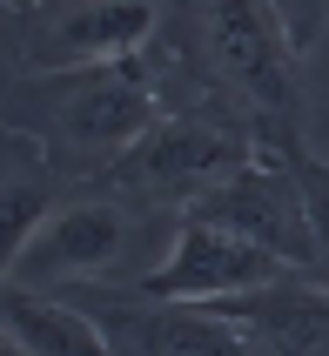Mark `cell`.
Masks as SVG:
<instances>
[{"instance_id": "12", "label": "cell", "mask_w": 329, "mask_h": 356, "mask_svg": "<svg viewBox=\"0 0 329 356\" xmlns=\"http://www.w3.org/2000/svg\"><path fill=\"white\" fill-rule=\"evenodd\" d=\"M275 14H282V34H289L296 54H316L329 34V0H275Z\"/></svg>"}, {"instance_id": "4", "label": "cell", "mask_w": 329, "mask_h": 356, "mask_svg": "<svg viewBox=\"0 0 329 356\" xmlns=\"http://www.w3.org/2000/svg\"><path fill=\"white\" fill-rule=\"evenodd\" d=\"M262 161V135L249 121L222 115V108H168L128 155L101 175V188L128 195L135 209L155 216H188L202 195Z\"/></svg>"}, {"instance_id": "10", "label": "cell", "mask_w": 329, "mask_h": 356, "mask_svg": "<svg viewBox=\"0 0 329 356\" xmlns=\"http://www.w3.org/2000/svg\"><path fill=\"white\" fill-rule=\"evenodd\" d=\"M54 202H61V195H54V161L40 155L34 141L0 135V282L14 276L27 236L47 222Z\"/></svg>"}, {"instance_id": "11", "label": "cell", "mask_w": 329, "mask_h": 356, "mask_svg": "<svg viewBox=\"0 0 329 356\" xmlns=\"http://www.w3.org/2000/svg\"><path fill=\"white\" fill-rule=\"evenodd\" d=\"M275 155L296 168L303 195H310V222H316V282H329V161L310 155V141H282Z\"/></svg>"}, {"instance_id": "9", "label": "cell", "mask_w": 329, "mask_h": 356, "mask_svg": "<svg viewBox=\"0 0 329 356\" xmlns=\"http://www.w3.org/2000/svg\"><path fill=\"white\" fill-rule=\"evenodd\" d=\"M0 330L20 343V356H115L108 337L54 289L0 282Z\"/></svg>"}, {"instance_id": "1", "label": "cell", "mask_w": 329, "mask_h": 356, "mask_svg": "<svg viewBox=\"0 0 329 356\" xmlns=\"http://www.w3.org/2000/svg\"><path fill=\"white\" fill-rule=\"evenodd\" d=\"M161 115H168V101H161V81L148 67V54L101 60V67L20 74L7 88V101H0L7 135L34 141L54 168H81V175H108Z\"/></svg>"}, {"instance_id": "3", "label": "cell", "mask_w": 329, "mask_h": 356, "mask_svg": "<svg viewBox=\"0 0 329 356\" xmlns=\"http://www.w3.org/2000/svg\"><path fill=\"white\" fill-rule=\"evenodd\" d=\"M182 216H155V209H135L128 195H61L47 209L27 249H20L14 276L20 289H74V282H141L168 256V236Z\"/></svg>"}, {"instance_id": "8", "label": "cell", "mask_w": 329, "mask_h": 356, "mask_svg": "<svg viewBox=\"0 0 329 356\" xmlns=\"http://www.w3.org/2000/svg\"><path fill=\"white\" fill-rule=\"evenodd\" d=\"M296 276L289 262H275L269 249H255V242L229 236V229H215V222H175L168 236V256L148 269L141 282V296H161V302H229V296H249V289H269V282Z\"/></svg>"}, {"instance_id": "13", "label": "cell", "mask_w": 329, "mask_h": 356, "mask_svg": "<svg viewBox=\"0 0 329 356\" xmlns=\"http://www.w3.org/2000/svg\"><path fill=\"white\" fill-rule=\"evenodd\" d=\"M0 7H7V14H20V20H34L40 7H54V0H0Z\"/></svg>"}, {"instance_id": "14", "label": "cell", "mask_w": 329, "mask_h": 356, "mask_svg": "<svg viewBox=\"0 0 329 356\" xmlns=\"http://www.w3.org/2000/svg\"><path fill=\"white\" fill-rule=\"evenodd\" d=\"M0 356H20V343H14V337H7V330H0Z\"/></svg>"}, {"instance_id": "5", "label": "cell", "mask_w": 329, "mask_h": 356, "mask_svg": "<svg viewBox=\"0 0 329 356\" xmlns=\"http://www.w3.org/2000/svg\"><path fill=\"white\" fill-rule=\"evenodd\" d=\"M61 296L108 337L115 356H255L249 337L209 302H161L121 282H74Z\"/></svg>"}, {"instance_id": "2", "label": "cell", "mask_w": 329, "mask_h": 356, "mask_svg": "<svg viewBox=\"0 0 329 356\" xmlns=\"http://www.w3.org/2000/svg\"><path fill=\"white\" fill-rule=\"evenodd\" d=\"M161 40H175V60H188L195 81L262 135V148L303 141V54L282 34L275 0H175Z\"/></svg>"}, {"instance_id": "6", "label": "cell", "mask_w": 329, "mask_h": 356, "mask_svg": "<svg viewBox=\"0 0 329 356\" xmlns=\"http://www.w3.org/2000/svg\"><path fill=\"white\" fill-rule=\"evenodd\" d=\"M188 222H215L229 236L269 249L275 262H289L296 276H316V222H310V195L296 168L275 148H262L255 168H242L235 181H222L215 195H202L188 209Z\"/></svg>"}, {"instance_id": "7", "label": "cell", "mask_w": 329, "mask_h": 356, "mask_svg": "<svg viewBox=\"0 0 329 356\" xmlns=\"http://www.w3.org/2000/svg\"><path fill=\"white\" fill-rule=\"evenodd\" d=\"M161 0H54L40 7L20 40V74L47 67H101V60H141L161 40Z\"/></svg>"}]
</instances>
